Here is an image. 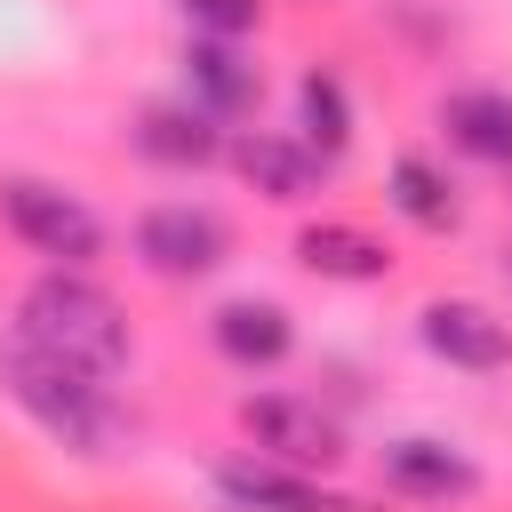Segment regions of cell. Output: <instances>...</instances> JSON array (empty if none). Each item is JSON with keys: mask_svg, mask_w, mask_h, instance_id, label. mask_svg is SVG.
Returning a JSON list of instances; mask_svg holds the SVG:
<instances>
[{"mask_svg": "<svg viewBox=\"0 0 512 512\" xmlns=\"http://www.w3.org/2000/svg\"><path fill=\"white\" fill-rule=\"evenodd\" d=\"M136 264L160 280H208L216 264H232V224L200 200H152L136 216Z\"/></svg>", "mask_w": 512, "mask_h": 512, "instance_id": "277c9868", "label": "cell"}, {"mask_svg": "<svg viewBox=\"0 0 512 512\" xmlns=\"http://www.w3.org/2000/svg\"><path fill=\"white\" fill-rule=\"evenodd\" d=\"M296 136H304L320 160H336V152L352 144V88H344L328 64H312V72L296 80Z\"/></svg>", "mask_w": 512, "mask_h": 512, "instance_id": "2e32d148", "label": "cell"}, {"mask_svg": "<svg viewBox=\"0 0 512 512\" xmlns=\"http://www.w3.org/2000/svg\"><path fill=\"white\" fill-rule=\"evenodd\" d=\"M416 336H424L432 360H448V368H464V376L512 368V328H504V312H488L480 296H432V304L416 312Z\"/></svg>", "mask_w": 512, "mask_h": 512, "instance_id": "8992f818", "label": "cell"}, {"mask_svg": "<svg viewBox=\"0 0 512 512\" xmlns=\"http://www.w3.org/2000/svg\"><path fill=\"white\" fill-rule=\"evenodd\" d=\"M208 336H216V352L232 360V368H280L288 352H296V320H288V304H272V296H232V304H216V320H208Z\"/></svg>", "mask_w": 512, "mask_h": 512, "instance_id": "8fae6325", "label": "cell"}, {"mask_svg": "<svg viewBox=\"0 0 512 512\" xmlns=\"http://www.w3.org/2000/svg\"><path fill=\"white\" fill-rule=\"evenodd\" d=\"M240 432L256 440V456L296 464V472H336L344 464V424L304 392H248L240 400Z\"/></svg>", "mask_w": 512, "mask_h": 512, "instance_id": "5b68a950", "label": "cell"}, {"mask_svg": "<svg viewBox=\"0 0 512 512\" xmlns=\"http://www.w3.org/2000/svg\"><path fill=\"white\" fill-rule=\"evenodd\" d=\"M440 128H448L456 152L512 168V96L504 88H456V96H440Z\"/></svg>", "mask_w": 512, "mask_h": 512, "instance_id": "5bb4252c", "label": "cell"}, {"mask_svg": "<svg viewBox=\"0 0 512 512\" xmlns=\"http://www.w3.org/2000/svg\"><path fill=\"white\" fill-rule=\"evenodd\" d=\"M224 160H232L264 200H280V208L312 200V192H320V168H328L304 136H280V128H240V136H224Z\"/></svg>", "mask_w": 512, "mask_h": 512, "instance_id": "ba28073f", "label": "cell"}, {"mask_svg": "<svg viewBox=\"0 0 512 512\" xmlns=\"http://www.w3.org/2000/svg\"><path fill=\"white\" fill-rule=\"evenodd\" d=\"M216 488L240 504V512H360L352 496H336L320 472H296V464H272V456H224L216 464Z\"/></svg>", "mask_w": 512, "mask_h": 512, "instance_id": "52a82bcc", "label": "cell"}, {"mask_svg": "<svg viewBox=\"0 0 512 512\" xmlns=\"http://www.w3.org/2000/svg\"><path fill=\"white\" fill-rule=\"evenodd\" d=\"M264 96V72L240 56V40H200L184 48V104H200L208 120H240L248 104Z\"/></svg>", "mask_w": 512, "mask_h": 512, "instance_id": "30bf717a", "label": "cell"}, {"mask_svg": "<svg viewBox=\"0 0 512 512\" xmlns=\"http://www.w3.org/2000/svg\"><path fill=\"white\" fill-rule=\"evenodd\" d=\"M16 336L72 360V368H96V376H120L136 360V336H128V312L112 288H96L88 272H40L24 296H16Z\"/></svg>", "mask_w": 512, "mask_h": 512, "instance_id": "7a4b0ae2", "label": "cell"}, {"mask_svg": "<svg viewBox=\"0 0 512 512\" xmlns=\"http://www.w3.org/2000/svg\"><path fill=\"white\" fill-rule=\"evenodd\" d=\"M296 264H304V272H320V280H352V288H368V280H384V272H392V248H384L376 232H360V224L320 216V224H304V232H296Z\"/></svg>", "mask_w": 512, "mask_h": 512, "instance_id": "4fadbf2b", "label": "cell"}, {"mask_svg": "<svg viewBox=\"0 0 512 512\" xmlns=\"http://www.w3.org/2000/svg\"><path fill=\"white\" fill-rule=\"evenodd\" d=\"M384 200H392L416 232H456V224H464V200H456L448 168H440V160H424V152H400V160H392Z\"/></svg>", "mask_w": 512, "mask_h": 512, "instance_id": "9a60e30c", "label": "cell"}, {"mask_svg": "<svg viewBox=\"0 0 512 512\" xmlns=\"http://www.w3.org/2000/svg\"><path fill=\"white\" fill-rule=\"evenodd\" d=\"M200 40H248L264 24V0H176Z\"/></svg>", "mask_w": 512, "mask_h": 512, "instance_id": "e0dca14e", "label": "cell"}, {"mask_svg": "<svg viewBox=\"0 0 512 512\" xmlns=\"http://www.w3.org/2000/svg\"><path fill=\"white\" fill-rule=\"evenodd\" d=\"M0 224H8L32 256H48V264H64V272H88V264L104 256V216H96L80 192L48 184V176H0Z\"/></svg>", "mask_w": 512, "mask_h": 512, "instance_id": "3957f363", "label": "cell"}, {"mask_svg": "<svg viewBox=\"0 0 512 512\" xmlns=\"http://www.w3.org/2000/svg\"><path fill=\"white\" fill-rule=\"evenodd\" d=\"M0 392H8L56 448H72V456H120L128 432H136L128 408L112 400V376L72 368V360H56V352H40V344H24V336L0 344Z\"/></svg>", "mask_w": 512, "mask_h": 512, "instance_id": "6da1fadb", "label": "cell"}, {"mask_svg": "<svg viewBox=\"0 0 512 512\" xmlns=\"http://www.w3.org/2000/svg\"><path fill=\"white\" fill-rule=\"evenodd\" d=\"M384 488L392 496H416V504H464L480 488V464L456 440L408 432V440H384Z\"/></svg>", "mask_w": 512, "mask_h": 512, "instance_id": "9c48e42d", "label": "cell"}, {"mask_svg": "<svg viewBox=\"0 0 512 512\" xmlns=\"http://www.w3.org/2000/svg\"><path fill=\"white\" fill-rule=\"evenodd\" d=\"M504 272H512V248H504Z\"/></svg>", "mask_w": 512, "mask_h": 512, "instance_id": "ac0fdd59", "label": "cell"}, {"mask_svg": "<svg viewBox=\"0 0 512 512\" xmlns=\"http://www.w3.org/2000/svg\"><path fill=\"white\" fill-rule=\"evenodd\" d=\"M128 136H136V152L160 160V168H216V160H224V120H208V112L184 104V96H176V104H144Z\"/></svg>", "mask_w": 512, "mask_h": 512, "instance_id": "7c38bea8", "label": "cell"}]
</instances>
